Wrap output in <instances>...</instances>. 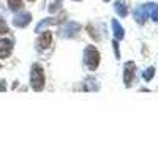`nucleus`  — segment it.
<instances>
[{
  "label": "nucleus",
  "mask_w": 158,
  "mask_h": 158,
  "mask_svg": "<svg viewBox=\"0 0 158 158\" xmlns=\"http://www.w3.org/2000/svg\"><path fill=\"white\" fill-rule=\"evenodd\" d=\"M8 27H6V22L3 21V18H0V33H6Z\"/></svg>",
  "instance_id": "f8f14e48"
},
{
  "label": "nucleus",
  "mask_w": 158,
  "mask_h": 158,
  "mask_svg": "<svg viewBox=\"0 0 158 158\" xmlns=\"http://www.w3.org/2000/svg\"><path fill=\"white\" fill-rule=\"evenodd\" d=\"M153 76H155V68L153 67H149L147 70H144V73H142V77L146 79V81H152Z\"/></svg>",
  "instance_id": "9b49d317"
},
{
  "label": "nucleus",
  "mask_w": 158,
  "mask_h": 158,
  "mask_svg": "<svg viewBox=\"0 0 158 158\" xmlns=\"http://www.w3.org/2000/svg\"><path fill=\"white\" fill-rule=\"evenodd\" d=\"M114 8L117 11V15H120L122 18H125L128 15V8H127V2H125V0H117V2L114 3Z\"/></svg>",
  "instance_id": "0eeeda50"
},
{
  "label": "nucleus",
  "mask_w": 158,
  "mask_h": 158,
  "mask_svg": "<svg viewBox=\"0 0 158 158\" xmlns=\"http://www.w3.org/2000/svg\"><path fill=\"white\" fill-rule=\"evenodd\" d=\"M85 62H87L90 70H95L98 67V63H100V52L94 46H89L85 49Z\"/></svg>",
  "instance_id": "f03ea898"
},
{
  "label": "nucleus",
  "mask_w": 158,
  "mask_h": 158,
  "mask_svg": "<svg viewBox=\"0 0 158 158\" xmlns=\"http://www.w3.org/2000/svg\"><path fill=\"white\" fill-rule=\"evenodd\" d=\"M60 3H62V0H56L54 3H51V6H49L51 13H52V11H56V10H59V8H60Z\"/></svg>",
  "instance_id": "ddd939ff"
},
{
  "label": "nucleus",
  "mask_w": 158,
  "mask_h": 158,
  "mask_svg": "<svg viewBox=\"0 0 158 158\" xmlns=\"http://www.w3.org/2000/svg\"><path fill=\"white\" fill-rule=\"evenodd\" d=\"M150 8H152V3H146V5H141L135 10V18L139 24H144L146 19L150 16Z\"/></svg>",
  "instance_id": "20e7f679"
},
{
  "label": "nucleus",
  "mask_w": 158,
  "mask_h": 158,
  "mask_svg": "<svg viewBox=\"0 0 158 158\" xmlns=\"http://www.w3.org/2000/svg\"><path fill=\"white\" fill-rule=\"evenodd\" d=\"M112 27H114V33H115V36H117L118 40H122V38L125 36V33H123V29H122V25L118 24L115 19L112 21Z\"/></svg>",
  "instance_id": "1a4fd4ad"
},
{
  "label": "nucleus",
  "mask_w": 158,
  "mask_h": 158,
  "mask_svg": "<svg viewBox=\"0 0 158 158\" xmlns=\"http://www.w3.org/2000/svg\"><path fill=\"white\" fill-rule=\"evenodd\" d=\"M8 5H10V8H11L13 11H19V10H22V6H24L22 0H8Z\"/></svg>",
  "instance_id": "9d476101"
},
{
  "label": "nucleus",
  "mask_w": 158,
  "mask_h": 158,
  "mask_svg": "<svg viewBox=\"0 0 158 158\" xmlns=\"http://www.w3.org/2000/svg\"><path fill=\"white\" fill-rule=\"evenodd\" d=\"M11 49H13V43L10 40H2V41H0V57L10 56Z\"/></svg>",
  "instance_id": "423d86ee"
},
{
  "label": "nucleus",
  "mask_w": 158,
  "mask_h": 158,
  "mask_svg": "<svg viewBox=\"0 0 158 158\" xmlns=\"http://www.w3.org/2000/svg\"><path fill=\"white\" fill-rule=\"evenodd\" d=\"M135 76H136V65L133 62H127L125 67H123V81H125L127 87H130L133 84Z\"/></svg>",
  "instance_id": "7ed1b4c3"
},
{
  "label": "nucleus",
  "mask_w": 158,
  "mask_h": 158,
  "mask_svg": "<svg viewBox=\"0 0 158 158\" xmlns=\"http://www.w3.org/2000/svg\"><path fill=\"white\" fill-rule=\"evenodd\" d=\"M104 2H109V0H104Z\"/></svg>",
  "instance_id": "2eb2a0df"
},
{
  "label": "nucleus",
  "mask_w": 158,
  "mask_h": 158,
  "mask_svg": "<svg viewBox=\"0 0 158 158\" xmlns=\"http://www.w3.org/2000/svg\"><path fill=\"white\" fill-rule=\"evenodd\" d=\"M51 41H52V35H51V32H44L41 36L38 38V46L48 48V46L51 44Z\"/></svg>",
  "instance_id": "6e6552de"
},
{
  "label": "nucleus",
  "mask_w": 158,
  "mask_h": 158,
  "mask_svg": "<svg viewBox=\"0 0 158 158\" xmlns=\"http://www.w3.org/2000/svg\"><path fill=\"white\" fill-rule=\"evenodd\" d=\"M32 16H30V13H21L19 16L15 18V25H18V27H24V25H27L30 22Z\"/></svg>",
  "instance_id": "39448f33"
},
{
  "label": "nucleus",
  "mask_w": 158,
  "mask_h": 158,
  "mask_svg": "<svg viewBox=\"0 0 158 158\" xmlns=\"http://www.w3.org/2000/svg\"><path fill=\"white\" fill-rule=\"evenodd\" d=\"M29 2H35V0H29Z\"/></svg>",
  "instance_id": "4468645a"
},
{
  "label": "nucleus",
  "mask_w": 158,
  "mask_h": 158,
  "mask_svg": "<svg viewBox=\"0 0 158 158\" xmlns=\"http://www.w3.org/2000/svg\"><path fill=\"white\" fill-rule=\"evenodd\" d=\"M30 81H32V85H33V89L36 92H40V90L44 87V73H43L41 67H38V65H35V67H33Z\"/></svg>",
  "instance_id": "f257e3e1"
}]
</instances>
